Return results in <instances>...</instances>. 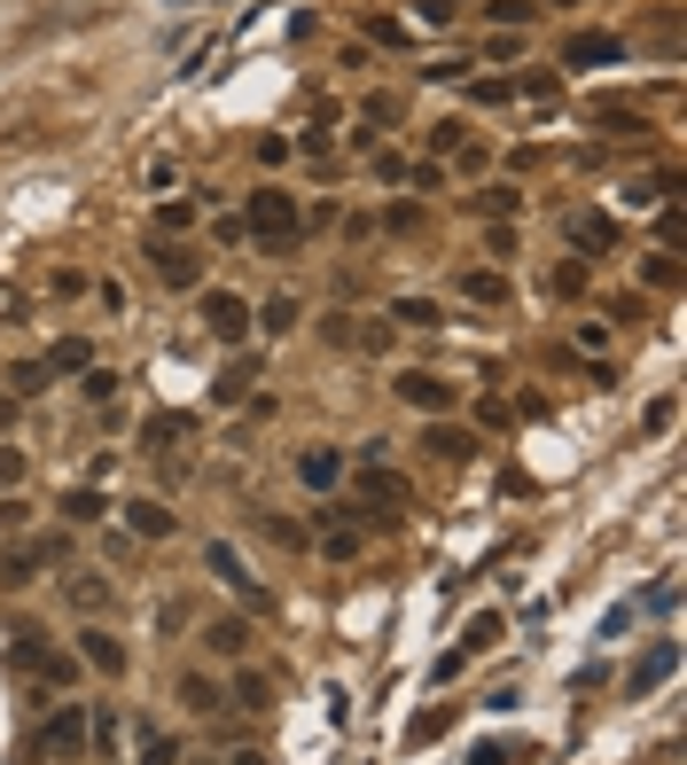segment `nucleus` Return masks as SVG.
<instances>
[{
	"mask_svg": "<svg viewBox=\"0 0 687 765\" xmlns=\"http://www.w3.org/2000/svg\"><path fill=\"white\" fill-rule=\"evenodd\" d=\"M477 765H532V742H484V750H469Z\"/></svg>",
	"mask_w": 687,
	"mask_h": 765,
	"instance_id": "nucleus-27",
	"label": "nucleus"
},
{
	"mask_svg": "<svg viewBox=\"0 0 687 765\" xmlns=\"http://www.w3.org/2000/svg\"><path fill=\"white\" fill-rule=\"evenodd\" d=\"M601 63H625V40L618 32H570L563 40V70H601Z\"/></svg>",
	"mask_w": 687,
	"mask_h": 765,
	"instance_id": "nucleus-7",
	"label": "nucleus"
},
{
	"mask_svg": "<svg viewBox=\"0 0 687 765\" xmlns=\"http://www.w3.org/2000/svg\"><path fill=\"white\" fill-rule=\"evenodd\" d=\"M320 555H328V562H352V555H360V532H328Z\"/></svg>",
	"mask_w": 687,
	"mask_h": 765,
	"instance_id": "nucleus-36",
	"label": "nucleus"
},
{
	"mask_svg": "<svg viewBox=\"0 0 687 765\" xmlns=\"http://www.w3.org/2000/svg\"><path fill=\"white\" fill-rule=\"evenodd\" d=\"M250 328H266V336H290V328H297V297H266V305L250 313Z\"/></svg>",
	"mask_w": 687,
	"mask_h": 765,
	"instance_id": "nucleus-21",
	"label": "nucleus"
},
{
	"mask_svg": "<svg viewBox=\"0 0 687 765\" xmlns=\"http://www.w3.org/2000/svg\"><path fill=\"white\" fill-rule=\"evenodd\" d=\"M9 671H24V679H47V688H70V656H55L47 641H40V625H17V641H9V656H0Z\"/></svg>",
	"mask_w": 687,
	"mask_h": 765,
	"instance_id": "nucleus-3",
	"label": "nucleus"
},
{
	"mask_svg": "<svg viewBox=\"0 0 687 765\" xmlns=\"http://www.w3.org/2000/svg\"><path fill=\"white\" fill-rule=\"evenodd\" d=\"M235 703H242V711H266V703H274V688H266L258 671H242V679H235Z\"/></svg>",
	"mask_w": 687,
	"mask_h": 765,
	"instance_id": "nucleus-30",
	"label": "nucleus"
},
{
	"mask_svg": "<svg viewBox=\"0 0 687 765\" xmlns=\"http://www.w3.org/2000/svg\"><path fill=\"white\" fill-rule=\"evenodd\" d=\"M204 641H211L219 656H242V648H250V625H242V618H219V625H204Z\"/></svg>",
	"mask_w": 687,
	"mask_h": 765,
	"instance_id": "nucleus-24",
	"label": "nucleus"
},
{
	"mask_svg": "<svg viewBox=\"0 0 687 765\" xmlns=\"http://www.w3.org/2000/svg\"><path fill=\"white\" fill-rule=\"evenodd\" d=\"M95 368V345H86V336H63V345L47 352V375H86Z\"/></svg>",
	"mask_w": 687,
	"mask_h": 765,
	"instance_id": "nucleus-17",
	"label": "nucleus"
},
{
	"mask_svg": "<svg viewBox=\"0 0 687 765\" xmlns=\"http://www.w3.org/2000/svg\"><path fill=\"white\" fill-rule=\"evenodd\" d=\"M40 578V555H0V593H24Z\"/></svg>",
	"mask_w": 687,
	"mask_h": 765,
	"instance_id": "nucleus-25",
	"label": "nucleus"
},
{
	"mask_svg": "<svg viewBox=\"0 0 687 765\" xmlns=\"http://www.w3.org/2000/svg\"><path fill=\"white\" fill-rule=\"evenodd\" d=\"M78 656L95 664V671H110V679L126 671V641H118V633H102V625H86V633H78Z\"/></svg>",
	"mask_w": 687,
	"mask_h": 765,
	"instance_id": "nucleus-12",
	"label": "nucleus"
},
{
	"mask_svg": "<svg viewBox=\"0 0 687 765\" xmlns=\"http://www.w3.org/2000/svg\"><path fill=\"white\" fill-rule=\"evenodd\" d=\"M141 765H181V742H172V734H149V742H141Z\"/></svg>",
	"mask_w": 687,
	"mask_h": 765,
	"instance_id": "nucleus-34",
	"label": "nucleus"
},
{
	"mask_svg": "<svg viewBox=\"0 0 687 765\" xmlns=\"http://www.w3.org/2000/svg\"><path fill=\"white\" fill-rule=\"evenodd\" d=\"M141 259L156 266V282H164V289H196V274H204L196 242H181V234H149V250H141Z\"/></svg>",
	"mask_w": 687,
	"mask_h": 765,
	"instance_id": "nucleus-4",
	"label": "nucleus"
},
{
	"mask_svg": "<svg viewBox=\"0 0 687 765\" xmlns=\"http://www.w3.org/2000/svg\"><path fill=\"white\" fill-rule=\"evenodd\" d=\"M110 516V500L95 492V484H78V492H63V524H102Z\"/></svg>",
	"mask_w": 687,
	"mask_h": 765,
	"instance_id": "nucleus-18",
	"label": "nucleus"
},
{
	"mask_svg": "<svg viewBox=\"0 0 687 765\" xmlns=\"http://www.w3.org/2000/svg\"><path fill=\"white\" fill-rule=\"evenodd\" d=\"M469 102H515V78H469Z\"/></svg>",
	"mask_w": 687,
	"mask_h": 765,
	"instance_id": "nucleus-32",
	"label": "nucleus"
},
{
	"mask_svg": "<svg viewBox=\"0 0 687 765\" xmlns=\"http://www.w3.org/2000/svg\"><path fill=\"white\" fill-rule=\"evenodd\" d=\"M399 398H406L414 414H454V398H461V383H446V375H429V368H406V375H399Z\"/></svg>",
	"mask_w": 687,
	"mask_h": 765,
	"instance_id": "nucleus-6",
	"label": "nucleus"
},
{
	"mask_svg": "<svg viewBox=\"0 0 687 765\" xmlns=\"http://www.w3.org/2000/svg\"><path fill=\"white\" fill-rule=\"evenodd\" d=\"M641 282H648V289H679V259H672V250H656V259L641 266Z\"/></svg>",
	"mask_w": 687,
	"mask_h": 765,
	"instance_id": "nucleus-28",
	"label": "nucleus"
},
{
	"mask_svg": "<svg viewBox=\"0 0 687 765\" xmlns=\"http://www.w3.org/2000/svg\"><path fill=\"white\" fill-rule=\"evenodd\" d=\"M422 446L438 453V461H469V453H477V430H461V422H446V414H429V430H422Z\"/></svg>",
	"mask_w": 687,
	"mask_h": 765,
	"instance_id": "nucleus-10",
	"label": "nucleus"
},
{
	"mask_svg": "<svg viewBox=\"0 0 687 765\" xmlns=\"http://www.w3.org/2000/svg\"><path fill=\"white\" fill-rule=\"evenodd\" d=\"M672 671H679V641H656V648L633 664V679H625V688H633V696H648V688H664Z\"/></svg>",
	"mask_w": 687,
	"mask_h": 765,
	"instance_id": "nucleus-11",
	"label": "nucleus"
},
{
	"mask_svg": "<svg viewBox=\"0 0 687 765\" xmlns=\"http://www.w3.org/2000/svg\"><path fill=\"white\" fill-rule=\"evenodd\" d=\"M86 750H95V719H86L78 703L47 711L40 734H32V757H86Z\"/></svg>",
	"mask_w": 687,
	"mask_h": 765,
	"instance_id": "nucleus-2",
	"label": "nucleus"
},
{
	"mask_svg": "<svg viewBox=\"0 0 687 765\" xmlns=\"http://www.w3.org/2000/svg\"><path fill=\"white\" fill-rule=\"evenodd\" d=\"M126 524H133L141 539H172V532H181V524H172V507H164V500H133V507H126Z\"/></svg>",
	"mask_w": 687,
	"mask_h": 765,
	"instance_id": "nucleus-15",
	"label": "nucleus"
},
{
	"mask_svg": "<svg viewBox=\"0 0 687 765\" xmlns=\"http://www.w3.org/2000/svg\"><path fill=\"white\" fill-rule=\"evenodd\" d=\"M484 17H492L500 32H524V24H532L539 9H532V0H484Z\"/></svg>",
	"mask_w": 687,
	"mask_h": 765,
	"instance_id": "nucleus-26",
	"label": "nucleus"
},
{
	"mask_svg": "<svg viewBox=\"0 0 687 765\" xmlns=\"http://www.w3.org/2000/svg\"><path fill=\"white\" fill-rule=\"evenodd\" d=\"M47 383H55V375H47V360H17V368H9V391H17V398H40Z\"/></svg>",
	"mask_w": 687,
	"mask_h": 765,
	"instance_id": "nucleus-23",
	"label": "nucleus"
},
{
	"mask_svg": "<svg viewBox=\"0 0 687 765\" xmlns=\"http://www.w3.org/2000/svg\"><path fill=\"white\" fill-rule=\"evenodd\" d=\"M181 703H188V711H196V719H211V711H219V703H227V696H219V688H211V679H204V671H188V679H181Z\"/></svg>",
	"mask_w": 687,
	"mask_h": 765,
	"instance_id": "nucleus-22",
	"label": "nucleus"
},
{
	"mask_svg": "<svg viewBox=\"0 0 687 765\" xmlns=\"http://www.w3.org/2000/svg\"><path fill=\"white\" fill-rule=\"evenodd\" d=\"M461 297H469V305H508V274L477 266V274H461Z\"/></svg>",
	"mask_w": 687,
	"mask_h": 765,
	"instance_id": "nucleus-19",
	"label": "nucleus"
},
{
	"mask_svg": "<svg viewBox=\"0 0 687 765\" xmlns=\"http://www.w3.org/2000/svg\"><path fill=\"white\" fill-rule=\"evenodd\" d=\"M86 398H95V406L118 398V375H110V368H86Z\"/></svg>",
	"mask_w": 687,
	"mask_h": 765,
	"instance_id": "nucleus-38",
	"label": "nucleus"
},
{
	"mask_svg": "<svg viewBox=\"0 0 687 765\" xmlns=\"http://www.w3.org/2000/svg\"><path fill=\"white\" fill-rule=\"evenodd\" d=\"M461 141H469V125H454V118H446V125H429V156H454Z\"/></svg>",
	"mask_w": 687,
	"mask_h": 765,
	"instance_id": "nucleus-33",
	"label": "nucleus"
},
{
	"mask_svg": "<svg viewBox=\"0 0 687 765\" xmlns=\"http://www.w3.org/2000/svg\"><path fill=\"white\" fill-rule=\"evenodd\" d=\"M547 9H578V0H547Z\"/></svg>",
	"mask_w": 687,
	"mask_h": 765,
	"instance_id": "nucleus-43",
	"label": "nucleus"
},
{
	"mask_svg": "<svg viewBox=\"0 0 687 765\" xmlns=\"http://www.w3.org/2000/svg\"><path fill=\"white\" fill-rule=\"evenodd\" d=\"M242 234L266 250V259H290V250L305 242V211H297V196L258 188V196H250V211H242Z\"/></svg>",
	"mask_w": 687,
	"mask_h": 765,
	"instance_id": "nucleus-1",
	"label": "nucleus"
},
{
	"mask_svg": "<svg viewBox=\"0 0 687 765\" xmlns=\"http://www.w3.org/2000/svg\"><path fill=\"white\" fill-rule=\"evenodd\" d=\"M477 204H484V211H508V219H515V204H524V196H515V188H484Z\"/></svg>",
	"mask_w": 687,
	"mask_h": 765,
	"instance_id": "nucleus-40",
	"label": "nucleus"
},
{
	"mask_svg": "<svg viewBox=\"0 0 687 765\" xmlns=\"http://www.w3.org/2000/svg\"><path fill=\"white\" fill-rule=\"evenodd\" d=\"M204 328L219 336V345H242V336H250V305L235 289H204Z\"/></svg>",
	"mask_w": 687,
	"mask_h": 765,
	"instance_id": "nucleus-8",
	"label": "nucleus"
},
{
	"mask_svg": "<svg viewBox=\"0 0 687 765\" xmlns=\"http://www.w3.org/2000/svg\"><path fill=\"white\" fill-rule=\"evenodd\" d=\"M368 492H383V500H406V477H391V469H375V477H368Z\"/></svg>",
	"mask_w": 687,
	"mask_h": 765,
	"instance_id": "nucleus-41",
	"label": "nucleus"
},
{
	"mask_svg": "<svg viewBox=\"0 0 687 765\" xmlns=\"http://www.w3.org/2000/svg\"><path fill=\"white\" fill-rule=\"evenodd\" d=\"M297 477H305L313 492H328V484H344V453H336V446H305V453H297Z\"/></svg>",
	"mask_w": 687,
	"mask_h": 765,
	"instance_id": "nucleus-13",
	"label": "nucleus"
},
{
	"mask_svg": "<svg viewBox=\"0 0 687 765\" xmlns=\"http://www.w3.org/2000/svg\"><path fill=\"white\" fill-rule=\"evenodd\" d=\"M181 430H188V422H181V414H156V422H149V430H141V446H149V453H164V446H172V438H181Z\"/></svg>",
	"mask_w": 687,
	"mask_h": 765,
	"instance_id": "nucleus-29",
	"label": "nucleus"
},
{
	"mask_svg": "<svg viewBox=\"0 0 687 765\" xmlns=\"http://www.w3.org/2000/svg\"><path fill=\"white\" fill-rule=\"evenodd\" d=\"M461 0H414V24H454Z\"/></svg>",
	"mask_w": 687,
	"mask_h": 765,
	"instance_id": "nucleus-35",
	"label": "nucleus"
},
{
	"mask_svg": "<svg viewBox=\"0 0 687 765\" xmlns=\"http://www.w3.org/2000/svg\"><path fill=\"white\" fill-rule=\"evenodd\" d=\"M492 641H500V618H492V610H484V618H469V633H461V648L477 656V648H492Z\"/></svg>",
	"mask_w": 687,
	"mask_h": 765,
	"instance_id": "nucleus-31",
	"label": "nucleus"
},
{
	"mask_svg": "<svg viewBox=\"0 0 687 765\" xmlns=\"http://www.w3.org/2000/svg\"><path fill=\"white\" fill-rule=\"evenodd\" d=\"M196 219H204V204H188V196H164L156 204V234H188Z\"/></svg>",
	"mask_w": 687,
	"mask_h": 765,
	"instance_id": "nucleus-20",
	"label": "nucleus"
},
{
	"mask_svg": "<svg viewBox=\"0 0 687 765\" xmlns=\"http://www.w3.org/2000/svg\"><path fill=\"white\" fill-rule=\"evenodd\" d=\"M641 422H648V438H664V430H672V422H679V406H672V398H656V406H648Z\"/></svg>",
	"mask_w": 687,
	"mask_h": 765,
	"instance_id": "nucleus-39",
	"label": "nucleus"
},
{
	"mask_svg": "<svg viewBox=\"0 0 687 765\" xmlns=\"http://www.w3.org/2000/svg\"><path fill=\"white\" fill-rule=\"evenodd\" d=\"M563 234L586 250V259H610V250H618V227L601 219V211H570V219H563Z\"/></svg>",
	"mask_w": 687,
	"mask_h": 765,
	"instance_id": "nucleus-9",
	"label": "nucleus"
},
{
	"mask_svg": "<svg viewBox=\"0 0 687 765\" xmlns=\"http://www.w3.org/2000/svg\"><path fill=\"white\" fill-rule=\"evenodd\" d=\"M383 320H399V328H446V313L429 305V297H391V305H383Z\"/></svg>",
	"mask_w": 687,
	"mask_h": 765,
	"instance_id": "nucleus-16",
	"label": "nucleus"
},
{
	"mask_svg": "<svg viewBox=\"0 0 687 765\" xmlns=\"http://www.w3.org/2000/svg\"><path fill=\"white\" fill-rule=\"evenodd\" d=\"M63 593H70V610H86V618H102V610L118 602V586H110V578H95V570H78Z\"/></svg>",
	"mask_w": 687,
	"mask_h": 765,
	"instance_id": "nucleus-14",
	"label": "nucleus"
},
{
	"mask_svg": "<svg viewBox=\"0 0 687 765\" xmlns=\"http://www.w3.org/2000/svg\"><path fill=\"white\" fill-rule=\"evenodd\" d=\"M204 562H211V578H219L227 593H242L250 610H266V586H258V570H242V555H235L227 539H204Z\"/></svg>",
	"mask_w": 687,
	"mask_h": 765,
	"instance_id": "nucleus-5",
	"label": "nucleus"
},
{
	"mask_svg": "<svg viewBox=\"0 0 687 765\" xmlns=\"http://www.w3.org/2000/svg\"><path fill=\"white\" fill-rule=\"evenodd\" d=\"M17 477H24V453H17V446H0V484L17 492Z\"/></svg>",
	"mask_w": 687,
	"mask_h": 765,
	"instance_id": "nucleus-42",
	"label": "nucleus"
},
{
	"mask_svg": "<svg viewBox=\"0 0 687 765\" xmlns=\"http://www.w3.org/2000/svg\"><path fill=\"white\" fill-rule=\"evenodd\" d=\"M24 524H32V507L9 492V500H0V539H9V532H24Z\"/></svg>",
	"mask_w": 687,
	"mask_h": 765,
	"instance_id": "nucleus-37",
	"label": "nucleus"
}]
</instances>
